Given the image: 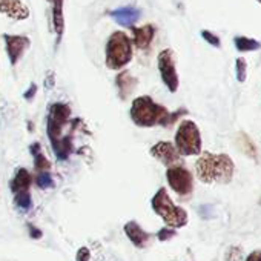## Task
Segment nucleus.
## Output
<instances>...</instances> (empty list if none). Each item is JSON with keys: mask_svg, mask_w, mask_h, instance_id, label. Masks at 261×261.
Listing matches in <instances>:
<instances>
[{"mask_svg": "<svg viewBox=\"0 0 261 261\" xmlns=\"http://www.w3.org/2000/svg\"><path fill=\"white\" fill-rule=\"evenodd\" d=\"M195 172L201 183L227 185L233 178L235 165L227 154L203 152L195 163Z\"/></svg>", "mask_w": 261, "mask_h": 261, "instance_id": "obj_1", "label": "nucleus"}, {"mask_svg": "<svg viewBox=\"0 0 261 261\" xmlns=\"http://www.w3.org/2000/svg\"><path fill=\"white\" fill-rule=\"evenodd\" d=\"M130 118L140 127L152 126H171V112L163 106L154 101L149 95L137 97L130 106Z\"/></svg>", "mask_w": 261, "mask_h": 261, "instance_id": "obj_2", "label": "nucleus"}, {"mask_svg": "<svg viewBox=\"0 0 261 261\" xmlns=\"http://www.w3.org/2000/svg\"><path fill=\"white\" fill-rule=\"evenodd\" d=\"M133 60V40L123 31L111 34L106 43V66L109 69H121Z\"/></svg>", "mask_w": 261, "mask_h": 261, "instance_id": "obj_3", "label": "nucleus"}, {"mask_svg": "<svg viewBox=\"0 0 261 261\" xmlns=\"http://www.w3.org/2000/svg\"><path fill=\"white\" fill-rule=\"evenodd\" d=\"M151 204H152V209L155 211V214L163 218V221L166 223L168 227L178 229V227H183L188 224V212L183 207L174 204V201L171 200V197L165 188H162L155 192Z\"/></svg>", "mask_w": 261, "mask_h": 261, "instance_id": "obj_4", "label": "nucleus"}, {"mask_svg": "<svg viewBox=\"0 0 261 261\" xmlns=\"http://www.w3.org/2000/svg\"><path fill=\"white\" fill-rule=\"evenodd\" d=\"M175 148L180 155H198L201 154V136L200 129L192 120L180 123L175 133Z\"/></svg>", "mask_w": 261, "mask_h": 261, "instance_id": "obj_5", "label": "nucleus"}, {"mask_svg": "<svg viewBox=\"0 0 261 261\" xmlns=\"http://www.w3.org/2000/svg\"><path fill=\"white\" fill-rule=\"evenodd\" d=\"M31 183L33 177L25 169L20 168L14 174V178L11 180V191L14 194V203L22 212H28L33 207V198H31Z\"/></svg>", "mask_w": 261, "mask_h": 261, "instance_id": "obj_6", "label": "nucleus"}, {"mask_svg": "<svg viewBox=\"0 0 261 261\" xmlns=\"http://www.w3.org/2000/svg\"><path fill=\"white\" fill-rule=\"evenodd\" d=\"M71 117V108L66 103H54L49 106L48 111V137L51 143L62 139V130L69 121Z\"/></svg>", "mask_w": 261, "mask_h": 261, "instance_id": "obj_7", "label": "nucleus"}, {"mask_svg": "<svg viewBox=\"0 0 261 261\" xmlns=\"http://www.w3.org/2000/svg\"><path fill=\"white\" fill-rule=\"evenodd\" d=\"M166 178H168V183L169 186L172 188V191L186 198L192 194L194 191V177L192 174L181 165H177V166H172L168 169L166 172Z\"/></svg>", "mask_w": 261, "mask_h": 261, "instance_id": "obj_8", "label": "nucleus"}, {"mask_svg": "<svg viewBox=\"0 0 261 261\" xmlns=\"http://www.w3.org/2000/svg\"><path fill=\"white\" fill-rule=\"evenodd\" d=\"M159 71L166 88L171 92H175L178 89L180 80H178L177 66H175V54L172 49H163L159 54Z\"/></svg>", "mask_w": 261, "mask_h": 261, "instance_id": "obj_9", "label": "nucleus"}, {"mask_svg": "<svg viewBox=\"0 0 261 261\" xmlns=\"http://www.w3.org/2000/svg\"><path fill=\"white\" fill-rule=\"evenodd\" d=\"M151 155L169 168L177 166L181 162V155L171 142H159L157 145H154L151 148Z\"/></svg>", "mask_w": 261, "mask_h": 261, "instance_id": "obj_10", "label": "nucleus"}, {"mask_svg": "<svg viewBox=\"0 0 261 261\" xmlns=\"http://www.w3.org/2000/svg\"><path fill=\"white\" fill-rule=\"evenodd\" d=\"M5 45H7V53L10 57L11 65H17L19 60L22 59V56L25 54V51L28 49L31 40L27 36H11V34H5Z\"/></svg>", "mask_w": 261, "mask_h": 261, "instance_id": "obj_11", "label": "nucleus"}, {"mask_svg": "<svg viewBox=\"0 0 261 261\" xmlns=\"http://www.w3.org/2000/svg\"><path fill=\"white\" fill-rule=\"evenodd\" d=\"M0 13L13 20H25L30 17V10L22 0H0Z\"/></svg>", "mask_w": 261, "mask_h": 261, "instance_id": "obj_12", "label": "nucleus"}, {"mask_svg": "<svg viewBox=\"0 0 261 261\" xmlns=\"http://www.w3.org/2000/svg\"><path fill=\"white\" fill-rule=\"evenodd\" d=\"M124 233L127 235V238L130 240V243H133L139 249L146 247V244L151 240V235L139 223H136V221H127L124 224Z\"/></svg>", "mask_w": 261, "mask_h": 261, "instance_id": "obj_13", "label": "nucleus"}, {"mask_svg": "<svg viewBox=\"0 0 261 261\" xmlns=\"http://www.w3.org/2000/svg\"><path fill=\"white\" fill-rule=\"evenodd\" d=\"M115 85H117V89H118V97L121 100H126L129 95H133V92L136 91V88L139 85V80L129 71H121L115 79Z\"/></svg>", "mask_w": 261, "mask_h": 261, "instance_id": "obj_14", "label": "nucleus"}, {"mask_svg": "<svg viewBox=\"0 0 261 261\" xmlns=\"http://www.w3.org/2000/svg\"><path fill=\"white\" fill-rule=\"evenodd\" d=\"M109 16L121 27H133L140 19L142 13H140V10L134 8V7H123V8L111 11Z\"/></svg>", "mask_w": 261, "mask_h": 261, "instance_id": "obj_15", "label": "nucleus"}, {"mask_svg": "<svg viewBox=\"0 0 261 261\" xmlns=\"http://www.w3.org/2000/svg\"><path fill=\"white\" fill-rule=\"evenodd\" d=\"M133 45L139 49H146L151 46L155 37V27L154 25H143L140 28H133Z\"/></svg>", "mask_w": 261, "mask_h": 261, "instance_id": "obj_16", "label": "nucleus"}, {"mask_svg": "<svg viewBox=\"0 0 261 261\" xmlns=\"http://www.w3.org/2000/svg\"><path fill=\"white\" fill-rule=\"evenodd\" d=\"M53 5V25L54 31L60 40L65 33V17H63V0H49Z\"/></svg>", "mask_w": 261, "mask_h": 261, "instance_id": "obj_17", "label": "nucleus"}, {"mask_svg": "<svg viewBox=\"0 0 261 261\" xmlns=\"http://www.w3.org/2000/svg\"><path fill=\"white\" fill-rule=\"evenodd\" d=\"M30 149H31V154H33V157H34V168H36V171H37V174L39 172H48L49 169H51V162L46 159V155L43 154V151H42V146H40V143H33L31 146H30Z\"/></svg>", "mask_w": 261, "mask_h": 261, "instance_id": "obj_18", "label": "nucleus"}, {"mask_svg": "<svg viewBox=\"0 0 261 261\" xmlns=\"http://www.w3.org/2000/svg\"><path fill=\"white\" fill-rule=\"evenodd\" d=\"M235 48L240 53H250V51H258L261 49V42L250 39V37H244V36H237L233 39Z\"/></svg>", "mask_w": 261, "mask_h": 261, "instance_id": "obj_19", "label": "nucleus"}, {"mask_svg": "<svg viewBox=\"0 0 261 261\" xmlns=\"http://www.w3.org/2000/svg\"><path fill=\"white\" fill-rule=\"evenodd\" d=\"M235 71H237V80L240 83L246 82V77H247V63L243 57H238L237 62H235Z\"/></svg>", "mask_w": 261, "mask_h": 261, "instance_id": "obj_20", "label": "nucleus"}, {"mask_svg": "<svg viewBox=\"0 0 261 261\" xmlns=\"http://www.w3.org/2000/svg\"><path fill=\"white\" fill-rule=\"evenodd\" d=\"M36 183L40 189H49L54 186V181L49 172H39L36 177Z\"/></svg>", "mask_w": 261, "mask_h": 261, "instance_id": "obj_21", "label": "nucleus"}, {"mask_svg": "<svg viewBox=\"0 0 261 261\" xmlns=\"http://www.w3.org/2000/svg\"><path fill=\"white\" fill-rule=\"evenodd\" d=\"M201 37H203L209 45H212L214 48H221V40H220V37L215 36L214 33H211V31H207V30H203V31H201Z\"/></svg>", "mask_w": 261, "mask_h": 261, "instance_id": "obj_22", "label": "nucleus"}, {"mask_svg": "<svg viewBox=\"0 0 261 261\" xmlns=\"http://www.w3.org/2000/svg\"><path fill=\"white\" fill-rule=\"evenodd\" d=\"M226 258H227V261H241V258H243V250H241V247H238V246L229 247Z\"/></svg>", "mask_w": 261, "mask_h": 261, "instance_id": "obj_23", "label": "nucleus"}, {"mask_svg": "<svg viewBox=\"0 0 261 261\" xmlns=\"http://www.w3.org/2000/svg\"><path fill=\"white\" fill-rule=\"evenodd\" d=\"M175 237V229H172V227H163L162 230H159V233H157V238L160 240V241H168V240H171V238H174Z\"/></svg>", "mask_w": 261, "mask_h": 261, "instance_id": "obj_24", "label": "nucleus"}, {"mask_svg": "<svg viewBox=\"0 0 261 261\" xmlns=\"http://www.w3.org/2000/svg\"><path fill=\"white\" fill-rule=\"evenodd\" d=\"M89 259V250L88 247H80L77 252V261H88Z\"/></svg>", "mask_w": 261, "mask_h": 261, "instance_id": "obj_25", "label": "nucleus"}, {"mask_svg": "<svg viewBox=\"0 0 261 261\" xmlns=\"http://www.w3.org/2000/svg\"><path fill=\"white\" fill-rule=\"evenodd\" d=\"M36 92H37V85H36V83H31L30 89L25 92V98H27V100H33L34 95H36Z\"/></svg>", "mask_w": 261, "mask_h": 261, "instance_id": "obj_26", "label": "nucleus"}, {"mask_svg": "<svg viewBox=\"0 0 261 261\" xmlns=\"http://www.w3.org/2000/svg\"><path fill=\"white\" fill-rule=\"evenodd\" d=\"M28 229H30V235H31L33 238H40V237H42V230L37 229L34 224H28Z\"/></svg>", "mask_w": 261, "mask_h": 261, "instance_id": "obj_27", "label": "nucleus"}, {"mask_svg": "<svg viewBox=\"0 0 261 261\" xmlns=\"http://www.w3.org/2000/svg\"><path fill=\"white\" fill-rule=\"evenodd\" d=\"M246 261H261V250H253L252 253H249Z\"/></svg>", "mask_w": 261, "mask_h": 261, "instance_id": "obj_28", "label": "nucleus"}, {"mask_svg": "<svg viewBox=\"0 0 261 261\" xmlns=\"http://www.w3.org/2000/svg\"><path fill=\"white\" fill-rule=\"evenodd\" d=\"M256 2H258V4H259V5H261V0H256Z\"/></svg>", "mask_w": 261, "mask_h": 261, "instance_id": "obj_29", "label": "nucleus"}]
</instances>
